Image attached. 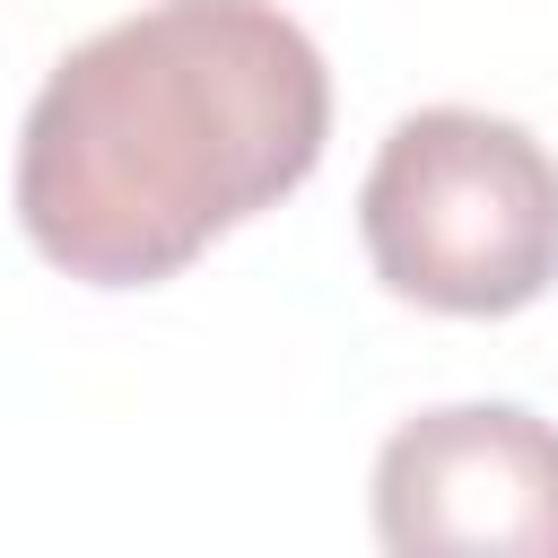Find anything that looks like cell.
I'll use <instances>...</instances> for the list:
<instances>
[{"label": "cell", "instance_id": "1", "mask_svg": "<svg viewBox=\"0 0 558 558\" xmlns=\"http://www.w3.org/2000/svg\"><path fill=\"white\" fill-rule=\"evenodd\" d=\"M323 131L331 70L288 9L157 0L44 78L17 140V218L52 270L148 288L296 192Z\"/></svg>", "mask_w": 558, "mask_h": 558}, {"label": "cell", "instance_id": "2", "mask_svg": "<svg viewBox=\"0 0 558 558\" xmlns=\"http://www.w3.org/2000/svg\"><path fill=\"white\" fill-rule=\"evenodd\" d=\"M366 262L436 314H514L558 279V157L497 113H401L357 192Z\"/></svg>", "mask_w": 558, "mask_h": 558}, {"label": "cell", "instance_id": "3", "mask_svg": "<svg viewBox=\"0 0 558 558\" xmlns=\"http://www.w3.org/2000/svg\"><path fill=\"white\" fill-rule=\"evenodd\" d=\"M375 532L401 558L427 549L558 558V427L514 401L418 410L375 453Z\"/></svg>", "mask_w": 558, "mask_h": 558}]
</instances>
